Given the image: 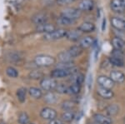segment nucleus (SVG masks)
<instances>
[{"label": "nucleus", "instance_id": "32", "mask_svg": "<svg viewBox=\"0 0 125 124\" xmlns=\"http://www.w3.org/2000/svg\"><path fill=\"white\" fill-rule=\"evenodd\" d=\"M81 91V85L78 84H73L68 86V94L69 95H78V93Z\"/></svg>", "mask_w": 125, "mask_h": 124}, {"label": "nucleus", "instance_id": "34", "mask_svg": "<svg viewBox=\"0 0 125 124\" xmlns=\"http://www.w3.org/2000/svg\"><path fill=\"white\" fill-rule=\"evenodd\" d=\"M68 86H67L64 83H58L57 87L54 89V92L59 94H68Z\"/></svg>", "mask_w": 125, "mask_h": 124}, {"label": "nucleus", "instance_id": "8", "mask_svg": "<svg viewBox=\"0 0 125 124\" xmlns=\"http://www.w3.org/2000/svg\"><path fill=\"white\" fill-rule=\"evenodd\" d=\"M48 21V16L45 13H39L32 17V22L36 26H39L47 23Z\"/></svg>", "mask_w": 125, "mask_h": 124}, {"label": "nucleus", "instance_id": "3", "mask_svg": "<svg viewBox=\"0 0 125 124\" xmlns=\"http://www.w3.org/2000/svg\"><path fill=\"white\" fill-rule=\"evenodd\" d=\"M68 30L64 29H54L51 33H46L43 35V38L46 41H56V40L62 39L63 38H66L67 36Z\"/></svg>", "mask_w": 125, "mask_h": 124}, {"label": "nucleus", "instance_id": "17", "mask_svg": "<svg viewBox=\"0 0 125 124\" xmlns=\"http://www.w3.org/2000/svg\"><path fill=\"white\" fill-rule=\"evenodd\" d=\"M82 33L78 29L77 30H70L68 31L66 38L71 42H78L81 39Z\"/></svg>", "mask_w": 125, "mask_h": 124}, {"label": "nucleus", "instance_id": "43", "mask_svg": "<svg viewBox=\"0 0 125 124\" xmlns=\"http://www.w3.org/2000/svg\"><path fill=\"white\" fill-rule=\"evenodd\" d=\"M90 124H96V123H90Z\"/></svg>", "mask_w": 125, "mask_h": 124}, {"label": "nucleus", "instance_id": "14", "mask_svg": "<svg viewBox=\"0 0 125 124\" xmlns=\"http://www.w3.org/2000/svg\"><path fill=\"white\" fill-rule=\"evenodd\" d=\"M97 93H98V94L101 97H103L104 99H111V98H113L114 96V93L112 91V89L103 87H100V86L97 88Z\"/></svg>", "mask_w": 125, "mask_h": 124}, {"label": "nucleus", "instance_id": "29", "mask_svg": "<svg viewBox=\"0 0 125 124\" xmlns=\"http://www.w3.org/2000/svg\"><path fill=\"white\" fill-rule=\"evenodd\" d=\"M76 103L72 100H65L61 103V108L63 111H71L75 107Z\"/></svg>", "mask_w": 125, "mask_h": 124}, {"label": "nucleus", "instance_id": "18", "mask_svg": "<svg viewBox=\"0 0 125 124\" xmlns=\"http://www.w3.org/2000/svg\"><path fill=\"white\" fill-rule=\"evenodd\" d=\"M84 80H85L84 75L83 74V73H79V72L69 77V82H71V84L74 83V84H78V85L82 86V84L84 82Z\"/></svg>", "mask_w": 125, "mask_h": 124}, {"label": "nucleus", "instance_id": "24", "mask_svg": "<svg viewBox=\"0 0 125 124\" xmlns=\"http://www.w3.org/2000/svg\"><path fill=\"white\" fill-rule=\"evenodd\" d=\"M105 113L108 117H114L119 113V107L117 104H111L105 108Z\"/></svg>", "mask_w": 125, "mask_h": 124}, {"label": "nucleus", "instance_id": "33", "mask_svg": "<svg viewBox=\"0 0 125 124\" xmlns=\"http://www.w3.org/2000/svg\"><path fill=\"white\" fill-rule=\"evenodd\" d=\"M5 72H6V74H7L8 77H11V78H17L19 75V71H18L15 67H12V66L8 67L7 68H6Z\"/></svg>", "mask_w": 125, "mask_h": 124}, {"label": "nucleus", "instance_id": "23", "mask_svg": "<svg viewBox=\"0 0 125 124\" xmlns=\"http://www.w3.org/2000/svg\"><path fill=\"white\" fill-rule=\"evenodd\" d=\"M55 29V27H54L53 25L50 24V23H44V24H42V25H39V26H37V28H36V30H37V32H39V33H43L44 34H46V33H51L52 31H53Z\"/></svg>", "mask_w": 125, "mask_h": 124}, {"label": "nucleus", "instance_id": "44", "mask_svg": "<svg viewBox=\"0 0 125 124\" xmlns=\"http://www.w3.org/2000/svg\"><path fill=\"white\" fill-rule=\"evenodd\" d=\"M31 124H33V123H31Z\"/></svg>", "mask_w": 125, "mask_h": 124}, {"label": "nucleus", "instance_id": "25", "mask_svg": "<svg viewBox=\"0 0 125 124\" xmlns=\"http://www.w3.org/2000/svg\"><path fill=\"white\" fill-rule=\"evenodd\" d=\"M83 50V49L80 46L73 45V46H72V47H70L68 49V51L73 58H76V57H78V56H80L82 54Z\"/></svg>", "mask_w": 125, "mask_h": 124}, {"label": "nucleus", "instance_id": "38", "mask_svg": "<svg viewBox=\"0 0 125 124\" xmlns=\"http://www.w3.org/2000/svg\"><path fill=\"white\" fill-rule=\"evenodd\" d=\"M75 0H57V3L60 6H66L68 4H71Z\"/></svg>", "mask_w": 125, "mask_h": 124}, {"label": "nucleus", "instance_id": "19", "mask_svg": "<svg viewBox=\"0 0 125 124\" xmlns=\"http://www.w3.org/2000/svg\"><path fill=\"white\" fill-rule=\"evenodd\" d=\"M28 93L32 97L35 99H40L43 97V90L41 88H39L37 87H29L28 90Z\"/></svg>", "mask_w": 125, "mask_h": 124}, {"label": "nucleus", "instance_id": "28", "mask_svg": "<svg viewBox=\"0 0 125 124\" xmlns=\"http://www.w3.org/2000/svg\"><path fill=\"white\" fill-rule=\"evenodd\" d=\"M108 61H109V63L111 65L115 66V67H122L124 66V59L120 58V57H114V56H111L109 58H108Z\"/></svg>", "mask_w": 125, "mask_h": 124}, {"label": "nucleus", "instance_id": "36", "mask_svg": "<svg viewBox=\"0 0 125 124\" xmlns=\"http://www.w3.org/2000/svg\"><path fill=\"white\" fill-rule=\"evenodd\" d=\"M73 62H70V63H59L58 65H57L56 68H70V67H74Z\"/></svg>", "mask_w": 125, "mask_h": 124}, {"label": "nucleus", "instance_id": "10", "mask_svg": "<svg viewBox=\"0 0 125 124\" xmlns=\"http://www.w3.org/2000/svg\"><path fill=\"white\" fill-rule=\"evenodd\" d=\"M94 8V2L93 0H81L78 5V9L81 12H90Z\"/></svg>", "mask_w": 125, "mask_h": 124}, {"label": "nucleus", "instance_id": "37", "mask_svg": "<svg viewBox=\"0 0 125 124\" xmlns=\"http://www.w3.org/2000/svg\"><path fill=\"white\" fill-rule=\"evenodd\" d=\"M111 56H114V57H117L123 58V57H124V52H123L122 50L114 49L112 53H111Z\"/></svg>", "mask_w": 125, "mask_h": 124}, {"label": "nucleus", "instance_id": "7", "mask_svg": "<svg viewBox=\"0 0 125 124\" xmlns=\"http://www.w3.org/2000/svg\"><path fill=\"white\" fill-rule=\"evenodd\" d=\"M97 83L100 87H106V88L109 89H112L114 87V84H115V83L109 77H107L105 75L98 76V78H97Z\"/></svg>", "mask_w": 125, "mask_h": 124}, {"label": "nucleus", "instance_id": "31", "mask_svg": "<svg viewBox=\"0 0 125 124\" xmlns=\"http://www.w3.org/2000/svg\"><path fill=\"white\" fill-rule=\"evenodd\" d=\"M18 123L19 124H30L29 116L26 112H21L18 116Z\"/></svg>", "mask_w": 125, "mask_h": 124}, {"label": "nucleus", "instance_id": "27", "mask_svg": "<svg viewBox=\"0 0 125 124\" xmlns=\"http://www.w3.org/2000/svg\"><path fill=\"white\" fill-rule=\"evenodd\" d=\"M44 100L46 103H49V104H54L57 103L58 97L53 92H47V93L44 96Z\"/></svg>", "mask_w": 125, "mask_h": 124}, {"label": "nucleus", "instance_id": "12", "mask_svg": "<svg viewBox=\"0 0 125 124\" xmlns=\"http://www.w3.org/2000/svg\"><path fill=\"white\" fill-rule=\"evenodd\" d=\"M109 77L114 83H122L125 81V74L123 72L118 71V70H113L110 72Z\"/></svg>", "mask_w": 125, "mask_h": 124}, {"label": "nucleus", "instance_id": "39", "mask_svg": "<svg viewBox=\"0 0 125 124\" xmlns=\"http://www.w3.org/2000/svg\"><path fill=\"white\" fill-rule=\"evenodd\" d=\"M49 124H65V123H63L61 119L55 118L53 120H51V121L49 122Z\"/></svg>", "mask_w": 125, "mask_h": 124}, {"label": "nucleus", "instance_id": "4", "mask_svg": "<svg viewBox=\"0 0 125 124\" xmlns=\"http://www.w3.org/2000/svg\"><path fill=\"white\" fill-rule=\"evenodd\" d=\"M58 83L53 77H43L40 80V87L46 92H53L57 87Z\"/></svg>", "mask_w": 125, "mask_h": 124}, {"label": "nucleus", "instance_id": "40", "mask_svg": "<svg viewBox=\"0 0 125 124\" xmlns=\"http://www.w3.org/2000/svg\"><path fill=\"white\" fill-rule=\"evenodd\" d=\"M105 28H106V20L104 19L103 20V24H102V30L103 31L105 30Z\"/></svg>", "mask_w": 125, "mask_h": 124}, {"label": "nucleus", "instance_id": "5", "mask_svg": "<svg viewBox=\"0 0 125 124\" xmlns=\"http://www.w3.org/2000/svg\"><path fill=\"white\" fill-rule=\"evenodd\" d=\"M82 12L79 9H76V8H66L65 9H63L61 13V16L66 17L69 19L74 20V21H77V20L81 17Z\"/></svg>", "mask_w": 125, "mask_h": 124}, {"label": "nucleus", "instance_id": "42", "mask_svg": "<svg viewBox=\"0 0 125 124\" xmlns=\"http://www.w3.org/2000/svg\"><path fill=\"white\" fill-rule=\"evenodd\" d=\"M0 124H6V123H3V122H0Z\"/></svg>", "mask_w": 125, "mask_h": 124}, {"label": "nucleus", "instance_id": "21", "mask_svg": "<svg viewBox=\"0 0 125 124\" xmlns=\"http://www.w3.org/2000/svg\"><path fill=\"white\" fill-rule=\"evenodd\" d=\"M58 58L59 63H70L73 62V60L74 58L70 55V53H68V51H62L61 53H59L58 54Z\"/></svg>", "mask_w": 125, "mask_h": 124}, {"label": "nucleus", "instance_id": "26", "mask_svg": "<svg viewBox=\"0 0 125 124\" xmlns=\"http://www.w3.org/2000/svg\"><path fill=\"white\" fill-rule=\"evenodd\" d=\"M27 89L25 87H19L16 92L17 98L19 101V103H23L26 101V97H27Z\"/></svg>", "mask_w": 125, "mask_h": 124}, {"label": "nucleus", "instance_id": "16", "mask_svg": "<svg viewBox=\"0 0 125 124\" xmlns=\"http://www.w3.org/2000/svg\"><path fill=\"white\" fill-rule=\"evenodd\" d=\"M94 43V39L91 36H86V37L82 38L81 39L78 41V46L82 48L83 49L88 48L92 47Z\"/></svg>", "mask_w": 125, "mask_h": 124}, {"label": "nucleus", "instance_id": "6", "mask_svg": "<svg viewBox=\"0 0 125 124\" xmlns=\"http://www.w3.org/2000/svg\"><path fill=\"white\" fill-rule=\"evenodd\" d=\"M40 117L44 120L51 121V120H53L57 117V112H56L55 109L52 108V107H43L40 112Z\"/></svg>", "mask_w": 125, "mask_h": 124}, {"label": "nucleus", "instance_id": "15", "mask_svg": "<svg viewBox=\"0 0 125 124\" xmlns=\"http://www.w3.org/2000/svg\"><path fill=\"white\" fill-rule=\"evenodd\" d=\"M96 27L94 25V23L92 22H88V21H85L83 23H82L81 24L78 26V29L79 30L80 32L83 33H92L95 30Z\"/></svg>", "mask_w": 125, "mask_h": 124}, {"label": "nucleus", "instance_id": "13", "mask_svg": "<svg viewBox=\"0 0 125 124\" xmlns=\"http://www.w3.org/2000/svg\"><path fill=\"white\" fill-rule=\"evenodd\" d=\"M110 8L113 11L118 13H123L125 12V6L121 0H112L110 3Z\"/></svg>", "mask_w": 125, "mask_h": 124}, {"label": "nucleus", "instance_id": "22", "mask_svg": "<svg viewBox=\"0 0 125 124\" xmlns=\"http://www.w3.org/2000/svg\"><path fill=\"white\" fill-rule=\"evenodd\" d=\"M75 118V113L73 110L71 111H64L61 114V119L63 123H71Z\"/></svg>", "mask_w": 125, "mask_h": 124}, {"label": "nucleus", "instance_id": "11", "mask_svg": "<svg viewBox=\"0 0 125 124\" xmlns=\"http://www.w3.org/2000/svg\"><path fill=\"white\" fill-rule=\"evenodd\" d=\"M94 123L96 124H112V119L102 113H96L93 116Z\"/></svg>", "mask_w": 125, "mask_h": 124}, {"label": "nucleus", "instance_id": "35", "mask_svg": "<svg viewBox=\"0 0 125 124\" xmlns=\"http://www.w3.org/2000/svg\"><path fill=\"white\" fill-rule=\"evenodd\" d=\"M29 77L30 79H33V80H42L44 77H43V73L41 71L34 70V71H31L29 73Z\"/></svg>", "mask_w": 125, "mask_h": 124}, {"label": "nucleus", "instance_id": "2", "mask_svg": "<svg viewBox=\"0 0 125 124\" xmlns=\"http://www.w3.org/2000/svg\"><path fill=\"white\" fill-rule=\"evenodd\" d=\"M33 62L38 67H50L55 64L56 58L50 55L40 54L34 57Z\"/></svg>", "mask_w": 125, "mask_h": 124}, {"label": "nucleus", "instance_id": "9", "mask_svg": "<svg viewBox=\"0 0 125 124\" xmlns=\"http://www.w3.org/2000/svg\"><path fill=\"white\" fill-rule=\"evenodd\" d=\"M111 25L118 31H125V19L121 17H113Z\"/></svg>", "mask_w": 125, "mask_h": 124}, {"label": "nucleus", "instance_id": "1", "mask_svg": "<svg viewBox=\"0 0 125 124\" xmlns=\"http://www.w3.org/2000/svg\"><path fill=\"white\" fill-rule=\"evenodd\" d=\"M78 67L76 66L70 68H55L50 73L51 77H53L54 79L58 78H65V77H68L70 76L75 74V73H78Z\"/></svg>", "mask_w": 125, "mask_h": 124}, {"label": "nucleus", "instance_id": "30", "mask_svg": "<svg viewBox=\"0 0 125 124\" xmlns=\"http://www.w3.org/2000/svg\"><path fill=\"white\" fill-rule=\"evenodd\" d=\"M57 23H58V24H59L61 26H70V25H73V23H75L76 21L69 19L66 17H63V16H60L59 18H58Z\"/></svg>", "mask_w": 125, "mask_h": 124}, {"label": "nucleus", "instance_id": "41", "mask_svg": "<svg viewBox=\"0 0 125 124\" xmlns=\"http://www.w3.org/2000/svg\"><path fill=\"white\" fill-rule=\"evenodd\" d=\"M121 1L123 2V3H124V6H125V0H121Z\"/></svg>", "mask_w": 125, "mask_h": 124}, {"label": "nucleus", "instance_id": "20", "mask_svg": "<svg viewBox=\"0 0 125 124\" xmlns=\"http://www.w3.org/2000/svg\"><path fill=\"white\" fill-rule=\"evenodd\" d=\"M111 43L114 47V49L122 50V51H124L125 49V42L118 37L114 38L111 41Z\"/></svg>", "mask_w": 125, "mask_h": 124}]
</instances>
